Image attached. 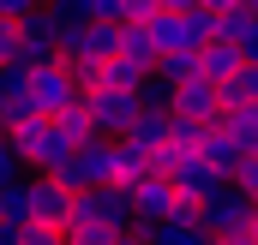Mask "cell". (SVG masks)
Instances as JSON below:
<instances>
[{
  "label": "cell",
  "mask_w": 258,
  "mask_h": 245,
  "mask_svg": "<svg viewBox=\"0 0 258 245\" xmlns=\"http://www.w3.org/2000/svg\"><path fill=\"white\" fill-rule=\"evenodd\" d=\"M66 227H102V233H114V239H126L132 227V197L126 185H96V191H78L72 197V221Z\"/></svg>",
  "instance_id": "1"
},
{
  "label": "cell",
  "mask_w": 258,
  "mask_h": 245,
  "mask_svg": "<svg viewBox=\"0 0 258 245\" xmlns=\"http://www.w3.org/2000/svg\"><path fill=\"white\" fill-rule=\"evenodd\" d=\"M54 180L78 197V191H96V185H120V168H114V138H90L72 150V162L54 168Z\"/></svg>",
  "instance_id": "2"
},
{
  "label": "cell",
  "mask_w": 258,
  "mask_h": 245,
  "mask_svg": "<svg viewBox=\"0 0 258 245\" xmlns=\"http://www.w3.org/2000/svg\"><path fill=\"white\" fill-rule=\"evenodd\" d=\"M150 36H156V48L162 54H204L210 42H216V18L210 12H162L156 24H150Z\"/></svg>",
  "instance_id": "3"
},
{
  "label": "cell",
  "mask_w": 258,
  "mask_h": 245,
  "mask_svg": "<svg viewBox=\"0 0 258 245\" xmlns=\"http://www.w3.org/2000/svg\"><path fill=\"white\" fill-rule=\"evenodd\" d=\"M252 197L246 191H234V185H222L216 197H204L198 203V227L210 233V239H222V233H240V227H252Z\"/></svg>",
  "instance_id": "4"
},
{
  "label": "cell",
  "mask_w": 258,
  "mask_h": 245,
  "mask_svg": "<svg viewBox=\"0 0 258 245\" xmlns=\"http://www.w3.org/2000/svg\"><path fill=\"white\" fill-rule=\"evenodd\" d=\"M30 102H36V114H42V120L66 114V108L78 102V84H72V72H66L60 60H42V66H30Z\"/></svg>",
  "instance_id": "5"
},
{
  "label": "cell",
  "mask_w": 258,
  "mask_h": 245,
  "mask_svg": "<svg viewBox=\"0 0 258 245\" xmlns=\"http://www.w3.org/2000/svg\"><path fill=\"white\" fill-rule=\"evenodd\" d=\"M126 197H132V221H138V227H162V221L174 215V203H180V191L162 180V174L132 180V185H126Z\"/></svg>",
  "instance_id": "6"
},
{
  "label": "cell",
  "mask_w": 258,
  "mask_h": 245,
  "mask_svg": "<svg viewBox=\"0 0 258 245\" xmlns=\"http://www.w3.org/2000/svg\"><path fill=\"white\" fill-rule=\"evenodd\" d=\"M24 191H30V221L66 233V221H72V191H66L54 174H24Z\"/></svg>",
  "instance_id": "7"
},
{
  "label": "cell",
  "mask_w": 258,
  "mask_h": 245,
  "mask_svg": "<svg viewBox=\"0 0 258 245\" xmlns=\"http://www.w3.org/2000/svg\"><path fill=\"white\" fill-rule=\"evenodd\" d=\"M84 114H90V132L96 138H126V126L138 120V96L96 90V96H84Z\"/></svg>",
  "instance_id": "8"
},
{
  "label": "cell",
  "mask_w": 258,
  "mask_h": 245,
  "mask_svg": "<svg viewBox=\"0 0 258 245\" xmlns=\"http://www.w3.org/2000/svg\"><path fill=\"white\" fill-rule=\"evenodd\" d=\"M60 18L48 12V6H36L30 18H18V42H24V60L42 66V60H60Z\"/></svg>",
  "instance_id": "9"
},
{
  "label": "cell",
  "mask_w": 258,
  "mask_h": 245,
  "mask_svg": "<svg viewBox=\"0 0 258 245\" xmlns=\"http://www.w3.org/2000/svg\"><path fill=\"white\" fill-rule=\"evenodd\" d=\"M168 185H174V191H180L186 203H204V197H216V191H222L228 180H222V174H216V168H210L204 156H186V162H180V168L168 174Z\"/></svg>",
  "instance_id": "10"
},
{
  "label": "cell",
  "mask_w": 258,
  "mask_h": 245,
  "mask_svg": "<svg viewBox=\"0 0 258 245\" xmlns=\"http://www.w3.org/2000/svg\"><path fill=\"white\" fill-rule=\"evenodd\" d=\"M168 114H192V120H222L228 108H222V84H210V78H192V84H180L174 90V108Z\"/></svg>",
  "instance_id": "11"
},
{
  "label": "cell",
  "mask_w": 258,
  "mask_h": 245,
  "mask_svg": "<svg viewBox=\"0 0 258 245\" xmlns=\"http://www.w3.org/2000/svg\"><path fill=\"white\" fill-rule=\"evenodd\" d=\"M114 60L138 66V72H156V60H162V48H156L150 24H120V54H114Z\"/></svg>",
  "instance_id": "12"
},
{
  "label": "cell",
  "mask_w": 258,
  "mask_h": 245,
  "mask_svg": "<svg viewBox=\"0 0 258 245\" xmlns=\"http://www.w3.org/2000/svg\"><path fill=\"white\" fill-rule=\"evenodd\" d=\"M168 126H174V114H162V108H138V120L126 126V144L150 156V150H162V144H168Z\"/></svg>",
  "instance_id": "13"
},
{
  "label": "cell",
  "mask_w": 258,
  "mask_h": 245,
  "mask_svg": "<svg viewBox=\"0 0 258 245\" xmlns=\"http://www.w3.org/2000/svg\"><path fill=\"white\" fill-rule=\"evenodd\" d=\"M198 156H204V162H210V168H216L222 180H234V168L246 162V150H240V144H234V138L222 132V120H216V132H210V138L198 144Z\"/></svg>",
  "instance_id": "14"
},
{
  "label": "cell",
  "mask_w": 258,
  "mask_h": 245,
  "mask_svg": "<svg viewBox=\"0 0 258 245\" xmlns=\"http://www.w3.org/2000/svg\"><path fill=\"white\" fill-rule=\"evenodd\" d=\"M198 72H204L210 84H228V78L240 72V54H234V42H210V48L198 54Z\"/></svg>",
  "instance_id": "15"
},
{
  "label": "cell",
  "mask_w": 258,
  "mask_h": 245,
  "mask_svg": "<svg viewBox=\"0 0 258 245\" xmlns=\"http://www.w3.org/2000/svg\"><path fill=\"white\" fill-rule=\"evenodd\" d=\"M222 132H228L246 156H258V108H228V114H222Z\"/></svg>",
  "instance_id": "16"
},
{
  "label": "cell",
  "mask_w": 258,
  "mask_h": 245,
  "mask_svg": "<svg viewBox=\"0 0 258 245\" xmlns=\"http://www.w3.org/2000/svg\"><path fill=\"white\" fill-rule=\"evenodd\" d=\"M222 108H258V66H240L222 84Z\"/></svg>",
  "instance_id": "17"
},
{
  "label": "cell",
  "mask_w": 258,
  "mask_h": 245,
  "mask_svg": "<svg viewBox=\"0 0 258 245\" xmlns=\"http://www.w3.org/2000/svg\"><path fill=\"white\" fill-rule=\"evenodd\" d=\"M0 221L6 227H30V191H24V180L0 185Z\"/></svg>",
  "instance_id": "18"
},
{
  "label": "cell",
  "mask_w": 258,
  "mask_h": 245,
  "mask_svg": "<svg viewBox=\"0 0 258 245\" xmlns=\"http://www.w3.org/2000/svg\"><path fill=\"white\" fill-rule=\"evenodd\" d=\"M150 245H216L198 221H162V227H150Z\"/></svg>",
  "instance_id": "19"
},
{
  "label": "cell",
  "mask_w": 258,
  "mask_h": 245,
  "mask_svg": "<svg viewBox=\"0 0 258 245\" xmlns=\"http://www.w3.org/2000/svg\"><path fill=\"white\" fill-rule=\"evenodd\" d=\"M210 132H216L210 120H192V114H174V126H168V144H180L186 156H198V144H204Z\"/></svg>",
  "instance_id": "20"
},
{
  "label": "cell",
  "mask_w": 258,
  "mask_h": 245,
  "mask_svg": "<svg viewBox=\"0 0 258 245\" xmlns=\"http://www.w3.org/2000/svg\"><path fill=\"white\" fill-rule=\"evenodd\" d=\"M144 78H150V72H138V66H126V60H108V66H102V90H120V96H138Z\"/></svg>",
  "instance_id": "21"
},
{
  "label": "cell",
  "mask_w": 258,
  "mask_h": 245,
  "mask_svg": "<svg viewBox=\"0 0 258 245\" xmlns=\"http://www.w3.org/2000/svg\"><path fill=\"white\" fill-rule=\"evenodd\" d=\"M252 24H258V18L246 12V6H228V12H216V42H240Z\"/></svg>",
  "instance_id": "22"
},
{
  "label": "cell",
  "mask_w": 258,
  "mask_h": 245,
  "mask_svg": "<svg viewBox=\"0 0 258 245\" xmlns=\"http://www.w3.org/2000/svg\"><path fill=\"white\" fill-rule=\"evenodd\" d=\"M54 120H60V132L72 138V144H90V138H96V132H90V114H84V96H78L66 114H54Z\"/></svg>",
  "instance_id": "23"
},
{
  "label": "cell",
  "mask_w": 258,
  "mask_h": 245,
  "mask_svg": "<svg viewBox=\"0 0 258 245\" xmlns=\"http://www.w3.org/2000/svg\"><path fill=\"white\" fill-rule=\"evenodd\" d=\"M138 108H162V114H168V108H174V90H168V84L150 72V78L138 84Z\"/></svg>",
  "instance_id": "24"
},
{
  "label": "cell",
  "mask_w": 258,
  "mask_h": 245,
  "mask_svg": "<svg viewBox=\"0 0 258 245\" xmlns=\"http://www.w3.org/2000/svg\"><path fill=\"white\" fill-rule=\"evenodd\" d=\"M18 90H30V60H6L0 66V96H18Z\"/></svg>",
  "instance_id": "25"
},
{
  "label": "cell",
  "mask_w": 258,
  "mask_h": 245,
  "mask_svg": "<svg viewBox=\"0 0 258 245\" xmlns=\"http://www.w3.org/2000/svg\"><path fill=\"white\" fill-rule=\"evenodd\" d=\"M228 185H234V191H246V197L258 203V156H246V162L234 168V180H228Z\"/></svg>",
  "instance_id": "26"
},
{
  "label": "cell",
  "mask_w": 258,
  "mask_h": 245,
  "mask_svg": "<svg viewBox=\"0 0 258 245\" xmlns=\"http://www.w3.org/2000/svg\"><path fill=\"white\" fill-rule=\"evenodd\" d=\"M6 60H24V42H18V24L12 18H0V66Z\"/></svg>",
  "instance_id": "27"
},
{
  "label": "cell",
  "mask_w": 258,
  "mask_h": 245,
  "mask_svg": "<svg viewBox=\"0 0 258 245\" xmlns=\"http://www.w3.org/2000/svg\"><path fill=\"white\" fill-rule=\"evenodd\" d=\"M162 12H168L162 0H126V24H156Z\"/></svg>",
  "instance_id": "28"
},
{
  "label": "cell",
  "mask_w": 258,
  "mask_h": 245,
  "mask_svg": "<svg viewBox=\"0 0 258 245\" xmlns=\"http://www.w3.org/2000/svg\"><path fill=\"white\" fill-rule=\"evenodd\" d=\"M66 245H120V239L102 227H66Z\"/></svg>",
  "instance_id": "29"
},
{
  "label": "cell",
  "mask_w": 258,
  "mask_h": 245,
  "mask_svg": "<svg viewBox=\"0 0 258 245\" xmlns=\"http://www.w3.org/2000/svg\"><path fill=\"white\" fill-rule=\"evenodd\" d=\"M12 180H24V162L12 156V144L0 138V185H12Z\"/></svg>",
  "instance_id": "30"
},
{
  "label": "cell",
  "mask_w": 258,
  "mask_h": 245,
  "mask_svg": "<svg viewBox=\"0 0 258 245\" xmlns=\"http://www.w3.org/2000/svg\"><path fill=\"white\" fill-rule=\"evenodd\" d=\"M66 233L60 227H42V221H30V227H24V245H60Z\"/></svg>",
  "instance_id": "31"
},
{
  "label": "cell",
  "mask_w": 258,
  "mask_h": 245,
  "mask_svg": "<svg viewBox=\"0 0 258 245\" xmlns=\"http://www.w3.org/2000/svg\"><path fill=\"white\" fill-rule=\"evenodd\" d=\"M234 54H240V66H258V24L240 36V42H234Z\"/></svg>",
  "instance_id": "32"
},
{
  "label": "cell",
  "mask_w": 258,
  "mask_h": 245,
  "mask_svg": "<svg viewBox=\"0 0 258 245\" xmlns=\"http://www.w3.org/2000/svg\"><path fill=\"white\" fill-rule=\"evenodd\" d=\"M36 6H42V0H0V18H12V24H18V18H30Z\"/></svg>",
  "instance_id": "33"
},
{
  "label": "cell",
  "mask_w": 258,
  "mask_h": 245,
  "mask_svg": "<svg viewBox=\"0 0 258 245\" xmlns=\"http://www.w3.org/2000/svg\"><path fill=\"white\" fill-rule=\"evenodd\" d=\"M216 245H258V239H252V227H240V233H222Z\"/></svg>",
  "instance_id": "34"
},
{
  "label": "cell",
  "mask_w": 258,
  "mask_h": 245,
  "mask_svg": "<svg viewBox=\"0 0 258 245\" xmlns=\"http://www.w3.org/2000/svg\"><path fill=\"white\" fill-rule=\"evenodd\" d=\"M228 6H240V0H198V12H210V18H216V12H228Z\"/></svg>",
  "instance_id": "35"
},
{
  "label": "cell",
  "mask_w": 258,
  "mask_h": 245,
  "mask_svg": "<svg viewBox=\"0 0 258 245\" xmlns=\"http://www.w3.org/2000/svg\"><path fill=\"white\" fill-rule=\"evenodd\" d=\"M0 245H24V227H6L0 221Z\"/></svg>",
  "instance_id": "36"
},
{
  "label": "cell",
  "mask_w": 258,
  "mask_h": 245,
  "mask_svg": "<svg viewBox=\"0 0 258 245\" xmlns=\"http://www.w3.org/2000/svg\"><path fill=\"white\" fill-rule=\"evenodd\" d=\"M162 6H168V12H192L198 0H162Z\"/></svg>",
  "instance_id": "37"
},
{
  "label": "cell",
  "mask_w": 258,
  "mask_h": 245,
  "mask_svg": "<svg viewBox=\"0 0 258 245\" xmlns=\"http://www.w3.org/2000/svg\"><path fill=\"white\" fill-rule=\"evenodd\" d=\"M240 6H246V12H252V18H258V0H240Z\"/></svg>",
  "instance_id": "38"
},
{
  "label": "cell",
  "mask_w": 258,
  "mask_h": 245,
  "mask_svg": "<svg viewBox=\"0 0 258 245\" xmlns=\"http://www.w3.org/2000/svg\"><path fill=\"white\" fill-rule=\"evenodd\" d=\"M0 138H6V108H0Z\"/></svg>",
  "instance_id": "39"
},
{
  "label": "cell",
  "mask_w": 258,
  "mask_h": 245,
  "mask_svg": "<svg viewBox=\"0 0 258 245\" xmlns=\"http://www.w3.org/2000/svg\"><path fill=\"white\" fill-rule=\"evenodd\" d=\"M252 239H258V209H252Z\"/></svg>",
  "instance_id": "40"
},
{
  "label": "cell",
  "mask_w": 258,
  "mask_h": 245,
  "mask_svg": "<svg viewBox=\"0 0 258 245\" xmlns=\"http://www.w3.org/2000/svg\"><path fill=\"white\" fill-rule=\"evenodd\" d=\"M42 6H48V0H42Z\"/></svg>",
  "instance_id": "41"
},
{
  "label": "cell",
  "mask_w": 258,
  "mask_h": 245,
  "mask_svg": "<svg viewBox=\"0 0 258 245\" xmlns=\"http://www.w3.org/2000/svg\"><path fill=\"white\" fill-rule=\"evenodd\" d=\"M60 245H66V239H60Z\"/></svg>",
  "instance_id": "42"
}]
</instances>
